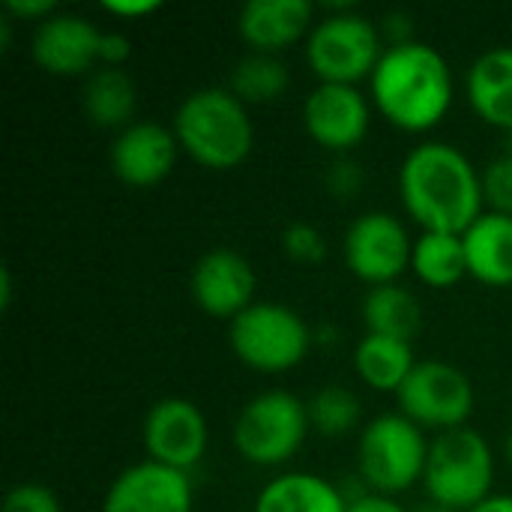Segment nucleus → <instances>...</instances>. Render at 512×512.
<instances>
[{
  "label": "nucleus",
  "mask_w": 512,
  "mask_h": 512,
  "mask_svg": "<svg viewBox=\"0 0 512 512\" xmlns=\"http://www.w3.org/2000/svg\"><path fill=\"white\" fill-rule=\"evenodd\" d=\"M399 195L423 231L465 234L486 213L480 171L459 147L444 141L420 144L405 156Z\"/></svg>",
  "instance_id": "nucleus-1"
},
{
  "label": "nucleus",
  "mask_w": 512,
  "mask_h": 512,
  "mask_svg": "<svg viewBox=\"0 0 512 512\" xmlns=\"http://www.w3.org/2000/svg\"><path fill=\"white\" fill-rule=\"evenodd\" d=\"M375 108L402 132L435 129L453 105V72L444 54L426 42L387 45L369 78Z\"/></svg>",
  "instance_id": "nucleus-2"
},
{
  "label": "nucleus",
  "mask_w": 512,
  "mask_h": 512,
  "mask_svg": "<svg viewBox=\"0 0 512 512\" xmlns=\"http://www.w3.org/2000/svg\"><path fill=\"white\" fill-rule=\"evenodd\" d=\"M171 129L180 150L210 171L237 168L255 144L249 111L228 87H201L189 93L180 102Z\"/></svg>",
  "instance_id": "nucleus-3"
},
{
  "label": "nucleus",
  "mask_w": 512,
  "mask_h": 512,
  "mask_svg": "<svg viewBox=\"0 0 512 512\" xmlns=\"http://www.w3.org/2000/svg\"><path fill=\"white\" fill-rule=\"evenodd\" d=\"M495 456L486 438L468 426L438 432L429 447L423 486L432 504L453 512H471L492 498Z\"/></svg>",
  "instance_id": "nucleus-4"
},
{
  "label": "nucleus",
  "mask_w": 512,
  "mask_h": 512,
  "mask_svg": "<svg viewBox=\"0 0 512 512\" xmlns=\"http://www.w3.org/2000/svg\"><path fill=\"white\" fill-rule=\"evenodd\" d=\"M384 36L375 21L354 12L351 3L321 18L306 36V60L321 84H351L372 78L384 57Z\"/></svg>",
  "instance_id": "nucleus-5"
},
{
  "label": "nucleus",
  "mask_w": 512,
  "mask_h": 512,
  "mask_svg": "<svg viewBox=\"0 0 512 512\" xmlns=\"http://www.w3.org/2000/svg\"><path fill=\"white\" fill-rule=\"evenodd\" d=\"M429 447L423 429L405 414H381L360 432V477L375 495H402L423 480Z\"/></svg>",
  "instance_id": "nucleus-6"
},
{
  "label": "nucleus",
  "mask_w": 512,
  "mask_h": 512,
  "mask_svg": "<svg viewBox=\"0 0 512 512\" xmlns=\"http://www.w3.org/2000/svg\"><path fill=\"white\" fill-rule=\"evenodd\" d=\"M228 342L243 366L264 375H279L306 360L312 330L285 303H252L231 321Z\"/></svg>",
  "instance_id": "nucleus-7"
},
{
  "label": "nucleus",
  "mask_w": 512,
  "mask_h": 512,
  "mask_svg": "<svg viewBox=\"0 0 512 512\" xmlns=\"http://www.w3.org/2000/svg\"><path fill=\"white\" fill-rule=\"evenodd\" d=\"M312 429L309 405L288 390H267L249 399L234 423L237 453L258 468H279L297 456Z\"/></svg>",
  "instance_id": "nucleus-8"
},
{
  "label": "nucleus",
  "mask_w": 512,
  "mask_h": 512,
  "mask_svg": "<svg viewBox=\"0 0 512 512\" xmlns=\"http://www.w3.org/2000/svg\"><path fill=\"white\" fill-rule=\"evenodd\" d=\"M399 414L420 429H462L474 414V387L465 372L444 360H423L396 393Z\"/></svg>",
  "instance_id": "nucleus-9"
},
{
  "label": "nucleus",
  "mask_w": 512,
  "mask_h": 512,
  "mask_svg": "<svg viewBox=\"0 0 512 512\" xmlns=\"http://www.w3.org/2000/svg\"><path fill=\"white\" fill-rule=\"evenodd\" d=\"M342 252L348 270L357 279L378 288V285H396V279L411 267L414 240L408 237V228L396 216L372 210L348 225Z\"/></svg>",
  "instance_id": "nucleus-10"
},
{
  "label": "nucleus",
  "mask_w": 512,
  "mask_h": 512,
  "mask_svg": "<svg viewBox=\"0 0 512 512\" xmlns=\"http://www.w3.org/2000/svg\"><path fill=\"white\" fill-rule=\"evenodd\" d=\"M144 447L150 462L189 474L207 453V420L189 399H159L144 417Z\"/></svg>",
  "instance_id": "nucleus-11"
},
{
  "label": "nucleus",
  "mask_w": 512,
  "mask_h": 512,
  "mask_svg": "<svg viewBox=\"0 0 512 512\" xmlns=\"http://www.w3.org/2000/svg\"><path fill=\"white\" fill-rule=\"evenodd\" d=\"M369 102L360 87L318 84L303 102V126L309 138L330 153H351L369 132Z\"/></svg>",
  "instance_id": "nucleus-12"
},
{
  "label": "nucleus",
  "mask_w": 512,
  "mask_h": 512,
  "mask_svg": "<svg viewBox=\"0 0 512 512\" xmlns=\"http://www.w3.org/2000/svg\"><path fill=\"white\" fill-rule=\"evenodd\" d=\"M102 51V30L72 12H54L42 24H36L30 39L33 63L57 78L93 75Z\"/></svg>",
  "instance_id": "nucleus-13"
},
{
  "label": "nucleus",
  "mask_w": 512,
  "mask_h": 512,
  "mask_svg": "<svg viewBox=\"0 0 512 512\" xmlns=\"http://www.w3.org/2000/svg\"><path fill=\"white\" fill-rule=\"evenodd\" d=\"M102 512H192V480L150 459L138 462L111 483Z\"/></svg>",
  "instance_id": "nucleus-14"
},
{
  "label": "nucleus",
  "mask_w": 512,
  "mask_h": 512,
  "mask_svg": "<svg viewBox=\"0 0 512 512\" xmlns=\"http://www.w3.org/2000/svg\"><path fill=\"white\" fill-rule=\"evenodd\" d=\"M177 138L174 129L156 120H135L123 132H117L111 144V171L126 186H156L162 183L177 159Z\"/></svg>",
  "instance_id": "nucleus-15"
},
{
  "label": "nucleus",
  "mask_w": 512,
  "mask_h": 512,
  "mask_svg": "<svg viewBox=\"0 0 512 512\" xmlns=\"http://www.w3.org/2000/svg\"><path fill=\"white\" fill-rule=\"evenodd\" d=\"M252 294L255 270L240 252L213 249L192 270V297L210 318L234 321L252 306Z\"/></svg>",
  "instance_id": "nucleus-16"
},
{
  "label": "nucleus",
  "mask_w": 512,
  "mask_h": 512,
  "mask_svg": "<svg viewBox=\"0 0 512 512\" xmlns=\"http://www.w3.org/2000/svg\"><path fill=\"white\" fill-rule=\"evenodd\" d=\"M309 0H249L237 15L243 42L258 54H279L312 33Z\"/></svg>",
  "instance_id": "nucleus-17"
},
{
  "label": "nucleus",
  "mask_w": 512,
  "mask_h": 512,
  "mask_svg": "<svg viewBox=\"0 0 512 512\" xmlns=\"http://www.w3.org/2000/svg\"><path fill=\"white\" fill-rule=\"evenodd\" d=\"M465 93L480 120L512 135V45L489 48L471 63Z\"/></svg>",
  "instance_id": "nucleus-18"
},
{
  "label": "nucleus",
  "mask_w": 512,
  "mask_h": 512,
  "mask_svg": "<svg viewBox=\"0 0 512 512\" xmlns=\"http://www.w3.org/2000/svg\"><path fill=\"white\" fill-rule=\"evenodd\" d=\"M468 276L492 288L512 285V216L483 213L465 234Z\"/></svg>",
  "instance_id": "nucleus-19"
},
{
  "label": "nucleus",
  "mask_w": 512,
  "mask_h": 512,
  "mask_svg": "<svg viewBox=\"0 0 512 512\" xmlns=\"http://www.w3.org/2000/svg\"><path fill=\"white\" fill-rule=\"evenodd\" d=\"M255 512H348V498L318 474L288 471L261 489Z\"/></svg>",
  "instance_id": "nucleus-20"
},
{
  "label": "nucleus",
  "mask_w": 512,
  "mask_h": 512,
  "mask_svg": "<svg viewBox=\"0 0 512 512\" xmlns=\"http://www.w3.org/2000/svg\"><path fill=\"white\" fill-rule=\"evenodd\" d=\"M135 81L114 66H99L84 84V114L99 129H126L135 117Z\"/></svg>",
  "instance_id": "nucleus-21"
},
{
  "label": "nucleus",
  "mask_w": 512,
  "mask_h": 512,
  "mask_svg": "<svg viewBox=\"0 0 512 512\" xmlns=\"http://www.w3.org/2000/svg\"><path fill=\"white\" fill-rule=\"evenodd\" d=\"M414 366H417V360H414L411 342L366 333L354 351L357 375L363 378V384H369L372 390H381V393H399V387L405 384V378L411 375Z\"/></svg>",
  "instance_id": "nucleus-22"
},
{
  "label": "nucleus",
  "mask_w": 512,
  "mask_h": 512,
  "mask_svg": "<svg viewBox=\"0 0 512 512\" xmlns=\"http://www.w3.org/2000/svg\"><path fill=\"white\" fill-rule=\"evenodd\" d=\"M363 321L375 336L411 342L423 324V312L417 297L402 285H378L363 300Z\"/></svg>",
  "instance_id": "nucleus-23"
},
{
  "label": "nucleus",
  "mask_w": 512,
  "mask_h": 512,
  "mask_svg": "<svg viewBox=\"0 0 512 512\" xmlns=\"http://www.w3.org/2000/svg\"><path fill=\"white\" fill-rule=\"evenodd\" d=\"M411 270L429 288H453L468 276V255L462 234L423 231L414 240Z\"/></svg>",
  "instance_id": "nucleus-24"
},
{
  "label": "nucleus",
  "mask_w": 512,
  "mask_h": 512,
  "mask_svg": "<svg viewBox=\"0 0 512 512\" xmlns=\"http://www.w3.org/2000/svg\"><path fill=\"white\" fill-rule=\"evenodd\" d=\"M291 84L288 66L276 54H246L234 69H231V84L228 90L246 105V102H276Z\"/></svg>",
  "instance_id": "nucleus-25"
},
{
  "label": "nucleus",
  "mask_w": 512,
  "mask_h": 512,
  "mask_svg": "<svg viewBox=\"0 0 512 512\" xmlns=\"http://www.w3.org/2000/svg\"><path fill=\"white\" fill-rule=\"evenodd\" d=\"M363 417L360 399L348 387H324L312 396L309 402V420L312 429L324 438H342L357 429Z\"/></svg>",
  "instance_id": "nucleus-26"
},
{
  "label": "nucleus",
  "mask_w": 512,
  "mask_h": 512,
  "mask_svg": "<svg viewBox=\"0 0 512 512\" xmlns=\"http://www.w3.org/2000/svg\"><path fill=\"white\" fill-rule=\"evenodd\" d=\"M282 249L297 264H312L315 267V264H321L327 258V240H324V234L315 225H306V222H294V225L285 228Z\"/></svg>",
  "instance_id": "nucleus-27"
},
{
  "label": "nucleus",
  "mask_w": 512,
  "mask_h": 512,
  "mask_svg": "<svg viewBox=\"0 0 512 512\" xmlns=\"http://www.w3.org/2000/svg\"><path fill=\"white\" fill-rule=\"evenodd\" d=\"M483 198L492 204V213L512 216V153L498 156L483 171Z\"/></svg>",
  "instance_id": "nucleus-28"
},
{
  "label": "nucleus",
  "mask_w": 512,
  "mask_h": 512,
  "mask_svg": "<svg viewBox=\"0 0 512 512\" xmlns=\"http://www.w3.org/2000/svg\"><path fill=\"white\" fill-rule=\"evenodd\" d=\"M0 512H63L60 501L51 489L39 486V483H21L12 486L3 498Z\"/></svg>",
  "instance_id": "nucleus-29"
},
{
  "label": "nucleus",
  "mask_w": 512,
  "mask_h": 512,
  "mask_svg": "<svg viewBox=\"0 0 512 512\" xmlns=\"http://www.w3.org/2000/svg\"><path fill=\"white\" fill-rule=\"evenodd\" d=\"M3 12L18 18V21H36L42 24L45 18L54 15V0H6Z\"/></svg>",
  "instance_id": "nucleus-30"
},
{
  "label": "nucleus",
  "mask_w": 512,
  "mask_h": 512,
  "mask_svg": "<svg viewBox=\"0 0 512 512\" xmlns=\"http://www.w3.org/2000/svg\"><path fill=\"white\" fill-rule=\"evenodd\" d=\"M102 9L114 18L129 21V18H147L153 12H159L162 3L159 0H108V3H102Z\"/></svg>",
  "instance_id": "nucleus-31"
},
{
  "label": "nucleus",
  "mask_w": 512,
  "mask_h": 512,
  "mask_svg": "<svg viewBox=\"0 0 512 512\" xmlns=\"http://www.w3.org/2000/svg\"><path fill=\"white\" fill-rule=\"evenodd\" d=\"M129 57V39L123 33H102V51H99V63L102 66H114L120 69Z\"/></svg>",
  "instance_id": "nucleus-32"
},
{
  "label": "nucleus",
  "mask_w": 512,
  "mask_h": 512,
  "mask_svg": "<svg viewBox=\"0 0 512 512\" xmlns=\"http://www.w3.org/2000/svg\"><path fill=\"white\" fill-rule=\"evenodd\" d=\"M360 183H363V174L357 171L354 162L333 165V171H330V189H333V195H351Z\"/></svg>",
  "instance_id": "nucleus-33"
},
{
  "label": "nucleus",
  "mask_w": 512,
  "mask_h": 512,
  "mask_svg": "<svg viewBox=\"0 0 512 512\" xmlns=\"http://www.w3.org/2000/svg\"><path fill=\"white\" fill-rule=\"evenodd\" d=\"M348 512H408L402 504H396L393 498L387 495H360V498H351L348 501Z\"/></svg>",
  "instance_id": "nucleus-34"
},
{
  "label": "nucleus",
  "mask_w": 512,
  "mask_h": 512,
  "mask_svg": "<svg viewBox=\"0 0 512 512\" xmlns=\"http://www.w3.org/2000/svg\"><path fill=\"white\" fill-rule=\"evenodd\" d=\"M471 512H512V495H492Z\"/></svg>",
  "instance_id": "nucleus-35"
},
{
  "label": "nucleus",
  "mask_w": 512,
  "mask_h": 512,
  "mask_svg": "<svg viewBox=\"0 0 512 512\" xmlns=\"http://www.w3.org/2000/svg\"><path fill=\"white\" fill-rule=\"evenodd\" d=\"M0 306L3 309L12 306V276H9V270L0 273Z\"/></svg>",
  "instance_id": "nucleus-36"
},
{
  "label": "nucleus",
  "mask_w": 512,
  "mask_h": 512,
  "mask_svg": "<svg viewBox=\"0 0 512 512\" xmlns=\"http://www.w3.org/2000/svg\"><path fill=\"white\" fill-rule=\"evenodd\" d=\"M417 512H453V510H447V507H438V504H429V507H423V510H417Z\"/></svg>",
  "instance_id": "nucleus-37"
},
{
  "label": "nucleus",
  "mask_w": 512,
  "mask_h": 512,
  "mask_svg": "<svg viewBox=\"0 0 512 512\" xmlns=\"http://www.w3.org/2000/svg\"><path fill=\"white\" fill-rule=\"evenodd\" d=\"M507 459H510V465H512V432H510V438H507Z\"/></svg>",
  "instance_id": "nucleus-38"
},
{
  "label": "nucleus",
  "mask_w": 512,
  "mask_h": 512,
  "mask_svg": "<svg viewBox=\"0 0 512 512\" xmlns=\"http://www.w3.org/2000/svg\"><path fill=\"white\" fill-rule=\"evenodd\" d=\"M510 153H512V135H510Z\"/></svg>",
  "instance_id": "nucleus-39"
}]
</instances>
